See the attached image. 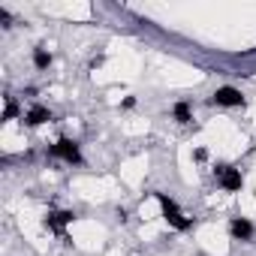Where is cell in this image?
<instances>
[{
    "label": "cell",
    "mask_w": 256,
    "mask_h": 256,
    "mask_svg": "<svg viewBox=\"0 0 256 256\" xmlns=\"http://www.w3.org/2000/svg\"><path fill=\"white\" fill-rule=\"evenodd\" d=\"M214 175L220 178V187H223V190H229V193L241 190V172H238V169H232V166H217Z\"/></svg>",
    "instance_id": "obj_3"
},
{
    "label": "cell",
    "mask_w": 256,
    "mask_h": 256,
    "mask_svg": "<svg viewBox=\"0 0 256 256\" xmlns=\"http://www.w3.org/2000/svg\"><path fill=\"white\" fill-rule=\"evenodd\" d=\"M72 211H51L49 217H46V229H51V232H63V226L72 220Z\"/></svg>",
    "instance_id": "obj_5"
},
{
    "label": "cell",
    "mask_w": 256,
    "mask_h": 256,
    "mask_svg": "<svg viewBox=\"0 0 256 256\" xmlns=\"http://www.w3.org/2000/svg\"><path fill=\"white\" fill-rule=\"evenodd\" d=\"M157 199H160V208H163V217H166V220H169V223H172V226H175L178 232H187V229L193 226V223L187 220V217H184V214H181V211H178V205H175V202H172V199H169L166 193H157Z\"/></svg>",
    "instance_id": "obj_1"
},
{
    "label": "cell",
    "mask_w": 256,
    "mask_h": 256,
    "mask_svg": "<svg viewBox=\"0 0 256 256\" xmlns=\"http://www.w3.org/2000/svg\"><path fill=\"white\" fill-rule=\"evenodd\" d=\"M241 102H244V97L235 88H217L214 91V105H241Z\"/></svg>",
    "instance_id": "obj_4"
},
{
    "label": "cell",
    "mask_w": 256,
    "mask_h": 256,
    "mask_svg": "<svg viewBox=\"0 0 256 256\" xmlns=\"http://www.w3.org/2000/svg\"><path fill=\"white\" fill-rule=\"evenodd\" d=\"M33 63H36V69H49L51 66V54L46 49H36L33 51Z\"/></svg>",
    "instance_id": "obj_9"
},
{
    "label": "cell",
    "mask_w": 256,
    "mask_h": 256,
    "mask_svg": "<svg viewBox=\"0 0 256 256\" xmlns=\"http://www.w3.org/2000/svg\"><path fill=\"white\" fill-rule=\"evenodd\" d=\"M46 121H51V112H49L46 105H33L30 112L24 115V124H27V127H43Z\"/></svg>",
    "instance_id": "obj_6"
},
{
    "label": "cell",
    "mask_w": 256,
    "mask_h": 256,
    "mask_svg": "<svg viewBox=\"0 0 256 256\" xmlns=\"http://www.w3.org/2000/svg\"><path fill=\"white\" fill-rule=\"evenodd\" d=\"M15 115H18V102L9 97V100H6V112H3V121H12Z\"/></svg>",
    "instance_id": "obj_10"
},
{
    "label": "cell",
    "mask_w": 256,
    "mask_h": 256,
    "mask_svg": "<svg viewBox=\"0 0 256 256\" xmlns=\"http://www.w3.org/2000/svg\"><path fill=\"white\" fill-rule=\"evenodd\" d=\"M229 229H232V235H235V238H241V241H250V238H253V223H250V220H244V217H235Z\"/></svg>",
    "instance_id": "obj_7"
},
{
    "label": "cell",
    "mask_w": 256,
    "mask_h": 256,
    "mask_svg": "<svg viewBox=\"0 0 256 256\" xmlns=\"http://www.w3.org/2000/svg\"><path fill=\"white\" fill-rule=\"evenodd\" d=\"M51 157H60L66 163H82V154H79V145L72 139H57L51 145Z\"/></svg>",
    "instance_id": "obj_2"
},
{
    "label": "cell",
    "mask_w": 256,
    "mask_h": 256,
    "mask_svg": "<svg viewBox=\"0 0 256 256\" xmlns=\"http://www.w3.org/2000/svg\"><path fill=\"white\" fill-rule=\"evenodd\" d=\"M172 115H175V121H178V124H190V121H193V112H190V102H175V108H172Z\"/></svg>",
    "instance_id": "obj_8"
}]
</instances>
